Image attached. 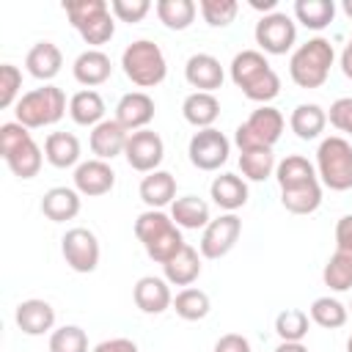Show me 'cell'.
<instances>
[{
	"instance_id": "cell-1",
	"label": "cell",
	"mask_w": 352,
	"mask_h": 352,
	"mask_svg": "<svg viewBox=\"0 0 352 352\" xmlns=\"http://www.w3.org/2000/svg\"><path fill=\"white\" fill-rule=\"evenodd\" d=\"M231 80L250 102H258V104H270L280 94V77L270 66L267 55L258 50H242L234 55Z\"/></svg>"
},
{
	"instance_id": "cell-2",
	"label": "cell",
	"mask_w": 352,
	"mask_h": 352,
	"mask_svg": "<svg viewBox=\"0 0 352 352\" xmlns=\"http://www.w3.org/2000/svg\"><path fill=\"white\" fill-rule=\"evenodd\" d=\"M135 236L140 239L146 256L157 264L170 261L187 242L182 236V228L173 223L170 212L162 209H146L135 220Z\"/></svg>"
},
{
	"instance_id": "cell-3",
	"label": "cell",
	"mask_w": 352,
	"mask_h": 352,
	"mask_svg": "<svg viewBox=\"0 0 352 352\" xmlns=\"http://www.w3.org/2000/svg\"><path fill=\"white\" fill-rule=\"evenodd\" d=\"M336 60V50L324 36H314L305 44H300L289 58V77L297 88H322L330 77Z\"/></svg>"
},
{
	"instance_id": "cell-4",
	"label": "cell",
	"mask_w": 352,
	"mask_h": 352,
	"mask_svg": "<svg viewBox=\"0 0 352 352\" xmlns=\"http://www.w3.org/2000/svg\"><path fill=\"white\" fill-rule=\"evenodd\" d=\"M0 154L16 179H33L44 165V151L33 140L30 129L19 121L0 124Z\"/></svg>"
},
{
	"instance_id": "cell-5",
	"label": "cell",
	"mask_w": 352,
	"mask_h": 352,
	"mask_svg": "<svg viewBox=\"0 0 352 352\" xmlns=\"http://www.w3.org/2000/svg\"><path fill=\"white\" fill-rule=\"evenodd\" d=\"M63 11L72 28L80 33V38L91 44V50H99L102 44H107L116 33V16L110 11V3L104 0H72V3H63Z\"/></svg>"
},
{
	"instance_id": "cell-6",
	"label": "cell",
	"mask_w": 352,
	"mask_h": 352,
	"mask_svg": "<svg viewBox=\"0 0 352 352\" xmlns=\"http://www.w3.org/2000/svg\"><path fill=\"white\" fill-rule=\"evenodd\" d=\"M14 116L28 129L52 126L66 116V94L52 82L33 88L19 96V102L14 104Z\"/></svg>"
},
{
	"instance_id": "cell-7",
	"label": "cell",
	"mask_w": 352,
	"mask_h": 352,
	"mask_svg": "<svg viewBox=\"0 0 352 352\" xmlns=\"http://www.w3.org/2000/svg\"><path fill=\"white\" fill-rule=\"evenodd\" d=\"M316 176L333 192L352 190V143L341 135H330L316 148Z\"/></svg>"
},
{
	"instance_id": "cell-8",
	"label": "cell",
	"mask_w": 352,
	"mask_h": 352,
	"mask_svg": "<svg viewBox=\"0 0 352 352\" xmlns=\"http://www.w3.org/2000/svg\"><path fill=\"white\" fill-rule=\"evenodd\" d=\"M121 69L126 80H132L138 88H154L168 74V60L160 50V44L148 38H138L124 47L121 52Z\"/></svg>"
},
{
	"instance_id": "cell-9",
	"label": "cell",
	"mask_w": 352,
	"mask_h": 352,
	"mask_svg": "<svg viewBox=\"0 0 352 352\" xmlns=\"http://www.w3.org/2000/svg\"><path fill=\"white\" fill-rule=\"evenodd\" d=\"M286 118L278 107L272 104H258L236 129H234V143L239 151L250 148H272L280 135H283Z\"/></svg>"
},
{
	"instance_id": "cell-10",
	"label": "cell",
	"mask_w": 352,
	"mask_h": 352,
	"mask_svg": "<svg viewBox=\"0 0 352 352\" xmlns=\"http://www.w3.org/2000/svg\"><path fill=\"white\" fill-rule=\"evenodd\" d=\"M253 36H256L258 52H264V55H286L297 44V25H294V19L289 14L272 11V14H264L256 22Z\"/></svg>"
},
{
	"instance_id": "cell-11",
	"label": "cell",
	"mask_w": 352,
	"mask_h": 352,
	"mask_svg": "<svg viewBox=\"0 0 352 352\" xmlns=\"http://www.w3.org/2000/svg\"><path fill=\"white\" fill-rule=\"evenodd\" d=\"M187 154H190V162L198 170H220V165L228 162L231 140L214 126L198 129L187 143Z\"/></svg>"
},
{
	"instance_id": "cell-12",
	"label": "cell",
	"mask_w": 352,
	"mask_h": 352,
	"mask_svg": "<svg viewBox=\"0 0 352 352\" xmlns=\"http://www.w3.org/2000/svg\"><path fill=\"white\" fill-rule=\"evenodd\" d=\"M60 253L66 258V264L74 270V272H94L99 267V239L91 228H69L63 236H60Z\"/></svg>"
},
{
	"instance_id": "cell-13",
	"label": "cell",
	"mask_w": 352,
	"mask_h": 352,
	"mask_svg": "<svg viewBox=\"0 0 352 352\" xmlns=\"http://www.w3.org/2000/svg\"><path fill=\"white\" fill-rule=\"evenodd\" d=\"M239 234H242V220L234 212H226V214L209 220V226L201 234L198 250L204 258H223L234 250V245L239 242Z\"/></svg>"
},
{
	"instance_id": "cell-14",
	"label": "cell",
	"mask_w": 352,
	"mask_h": 352,
	"mask_svg": "<svg viewBox=\"0 0 352 352\" xmlns=\"http://www.w3.org/2000/svg\"><path fill=\"white\" fill-rule=\"evenodd\" d=\"M124 157L132 170L151 173V170H160V162L165 160V143L154 129H138V132H129Z\"/></svg>"
},
{
	"instance_id": "cell-15",
	"label": "cell",
	"mask_w": 352,
	"mask_h": 352,
	"mask_svg": "<svg viewBox=\"0 0 352 352\" xmlns=\"http://www.w3.org/2000/svg\"><path fill=\"white\" fill-rule=\"evenodd\" d=\"M74 190L80 195H88V198H99V195H107L113 187H116V170L104 162V160H85L74 168Z\"/></svg>"
},
{
	"instance_id": "cell-16",
	"label": "cell",
	"mask_w": 352,
	"mask_h": 352,
	"mask_svg": "<svg viewBox=\"0 0 352 352\" xmlns=\"http://www.w3.org/2000/svg\"><path fill=\"white\" fill-rule=\"evenodd\" d=\"M157 107L154 99L146 91H129L118 99L116 104V121L126 129V132H138V129H148L151 118H154Z\"/></svg>"
},
{
	"instance_id": "cell-17",
	"label": "cell",
	"mask_w": 352,
	"mask_h": 352,
	"mask_svg": "<svg viewBox=\"0 0 352 352\" xmlns=\"http://www.w3.org/2000/svg\"><path fill=\"white\" fill-rule=\"evenodd\" d=\"M132 300L135 305L143 311V314H165L170 305H173V294H170V283L165 278H157V275H143L135 289H132Z\"/></svg>"
},
{
	"instance_id": "cell-18",
	"label": "cell",
	"mask_w": 352,
	"mask_h": 352,
	"mask_svg": "<svg viewBox=\"0 0 352 352\" xmlns=\"http://www.w3.org/2000/svg\"><path fill=\"white\" fill-rule=\"evenodd\" d=\"M223 66L214 55L209 52H195L187 58L184 63V80L195 88V91H204V94H214L220 85H223Z\"/></svg>"
},
{
	"instance_id": "cell-19",
	"label": "cell",
	"mask_w": 352,
	"mask_h": 352,
	"mask_svg": "<svg viewBox=\"0 0 352 352\" xmlns=\"http://www.w3.org/2000/svg\"><path fill=\"white\" fill-rule=\"evenodd\" d=\"M126 140H129V132L116 121V118H104L102 124H96L91 129V138H88V146L94 151L96 160H113L118 154H124L126 148Z\"/></svg>"
},
{
	"instance_id": "cell-20",
	"label": "cell",
	"mask_w": 352,
	"mask_h": 352,
	"mask_svg": "<svg viewBox=\"0 0 352 352\" xmlns=\"http://www.w3.org/2000/svg\"><path fill=\"white\" fill-rule=\"evenodd\" d=\"M14 319H16V327L25 336H44L55 327V308L47 300L30 297V300H22L16 305Z\"/></svg>"
},
{
	"instance_id": "cell-21",
	"label": "cell",
	"mask_w": 352,
	"mask_h": 352,
	"mask_svg": "<svg viewBox=\"0 0 352 352\" xmlns=\"http://www.w3.org/2000/svg\"><path fill=\"white\" fill-rule=\"evenodd\" d=\"M60 66H63V52H60L58 44H52V41H36V44L28 50V55H25V69H28V74L36 77V80H41L44 85H47L52 77H58Z\"/></svg>"
},
{
	"instance_id": "cell-22",
	"label": "cell",
	"mask_w": 352,
	"mask_h": 352,
	"mask_svg": "<svg viewBox=\"0 0 352 352\" xmlns=\"http://www.w3.org/2000/svg\"><path fill=\"white\" fill-rule=\"evenodd\" d=\"M72 74L80 85L85 88H96L102 82L110 80L113 74V63H110V55L102 52V50H85L74 58V66H72Z\"/></svg>"
},
{
	"instance_id": "cell-23",
	"label": "cell",
	"mask_w": 352,
	"mask_h": 352,
	"mask_svg": "<svg viewBox=\"0 0 352 352\" xmlns=\"http://www.w3.org/2000/svg\"><path fill=\"white\" fill-rule=\"evenodd\" d=\"M138 192L148 209H165L176 201V176L168 170H151L140 179Z\"/></svg>"
},
{
	"instance_id": "cell-24",
	"label": "cell",
	"mask_w": 352,
	"mask_h": 352,
	"mask_svg": "<svg viewBox=\"0 0 352 352\" xmlns=\"http://www.w3.org/2000/svg\"><path fill=\"white\" fill-rule=\"evenodd\" d=\"M209 195L223 212H236L248 204V182L236 173H220L212 179Z\"/></svg>"
},
{
	"instance_id": "cell-25",
	"label": "cell",
	"mask_w": 352,
	"mask_h": 352,
	"mask_svg": "<svg viewBox=\"0 0 352 352\" xmlns=\"http://www.w3.org/2000/svg\"><path fill=\"white\" fill-rule=\"evenodd\" d=\"M41 214L52 223H66L80 214V192L74 187H50L41 198Z\"/></svg>"
},
{
	"instance_id": "cell-26",
	"label": "cell",
	"mask_w": 352,
	"mask_h": 352,
	"mask_svg": "<svg viewBox=\"0 0 352 352\" xmlns=\"http://www.w3.org/2000/svg\"><path fill=\"white\" fill-rule=\"evenodd\" d=\"M162 272H165V280L170 286H192L201 275V253L192 248V245H184L170 261L162 264Z\"/></svg>"
},
{
	"instance_id": "cell-27",
	"label": "cell",
	"mask_w": 352,
	"mask_h": 352,
	"mask_svg": "<svg viewBox=\"0 0 352 352\" xmlns=\"http://www.w3.org/2000/svg\"><path fill=\"white\" fill-rule=\"evenodd\" d=\"M182 116L190 126L195 129H209L217 116H220V102L214 94H204V91H192L184 96L182 102Z\"/></svg>"
},
{
	"instance_id": "cell-28",
	"label": "cell",
	"mask_w": 352,
	"mask_h": 352,
	"mask_svg": "<svg viewBox=\"0 0 352 352\" xmlns=\"http://www.w3.org/2000/svg\"><path fill=\"white\" fill-rule=\"evenodd\" d=\"M104 113H107L104 99H102V94L94 91V88H82V91H77V94L69 99V116H72V121L80 124V126H91V129H94L96 124L104 121Z\"/></svg>"
},
{
	"instance_id": "cell-29",
	"label": "cell",
	"mask_w": 352,
	"mask_h": 352,
	"mask_svg": "<svg viewBox=\"0 0 352 352\" xmlns=\"http://www.w3.org/2000/svg\"><path fill=\"white\" fill-rule=\"evenodd\" d=\"M44 160L52 168H77L80 165V140L72 132H50L44 140Z\"/></svg>"
},
{
	"instance_id": "cell-30",
	"label": "cell",
	"mask_w": 352,
	"mask_h": 352,
	"mask_svg": "<svg viewBox=\"0 0 352 352\" xmlns=\"http://www.w3.org/2000/svg\"><path fill=\"white\" fill-rule=\"evenodd\" d=\"M289 126L300 140H316L327 126V113L316 102H302L292 110Z\"/></svg>"
},
{
	"instance_id": "cell-31",
	"label": "cell",
	"mask_w": 352,
	"mask_h": 352,
	"mask_svg": "<svg viewBox=\"0 0 352 352\" xmlns=\"http://www.w3.org/2000/svg\"><path fill=\"white\" fill-rule=\"evenodd\" d=\"M275 179H278L280 192H283V190L302 187V184H311V182H319L314 162H308L302 154H289V157H283V160L278 162V168H275Z\"/></svg>"
},
{
	"instance_id": "cell-32",
	"label": "cell",
	"mask_w": 352,
	"mask_h": 352,
	"mask_svg": "<svg viewBox=\"0 0 352 352\" xmlns=\"http://www.w3.org/2000/svg\"><path fill=\"white\" fill-rule=\"evenodd\" d=\"M170 217L179 228H187V231H198V228H206L209 226V204L198 195H182L170 204Z\"/></svg>"
},
{
	"instance_id": "cell-33",
	"label": "cell",
	"mask_w": 352,
	"mask_h": 352,
	"mask_svg": "<svg viewBox=\"0 0 352 352\" xmlns=\"http://www.w3.org/2000/svg\"><path fill=\"white\" fill-rule=\"evenodd\" d=\"M154 11L168 30H187L195 22L198 6L192 0H157Z\"/></svg>"
},
{
	"instance_id": "cell-34",
	"label": "cell",
	"mask_w": 352,
	"mask_h": 352,
	"mask_svg": "<svg viewBox=\"0 0 352 352\" xmlns=\"http://www.w3.org/2000/svg\"><path fill=\"white\" fill-rule=\"evenodd\" d=\"M308 316H311L314 324H319V327H324V330H338V327L346 324L349 308H346L341 300H336V297L327 294V297H316V300L311 302Z\"/></svg>"
},
{
	"instance_id": "cell-35",
	"label": "cell",
	"mask_w": 352,
	"mask_h": 352,
	"mask_svg": "<svg viewBox=\"0 0 352 352\" xmlns=\"http://www.w3.org/2000/svg\"><path fill=\"white\" fill-rule=\"evenodd\" d=\"M336 16L333 0H297L294 3V19L305 25L308 30H324Z\"/></svg>"
},
{
	"instance_id": "cell-36",
	"label": "cell",
	"mask_w": 352,
	"mask_h": 352,
	"mask_svg": "<svg viewBox=\"0 0 352 352\" xmlns=\"http://www.w3.org/2000/svg\"><path fill=\"white\" fill-rule=\"evenodd\" d=\"M280 204L292 214H314L322 204V182H311V184H302V187H294V190H283Z\"/></svg>"
},
{
	"instance_id": "cell-37",
	"label": "cell",
	"mask_w": 352,
	"mask_h": 352,
	"mask_svg": "<svg viewBox=\"0 0 352 352\" xmlns=\"http://www.w3.org/2000/svg\"><path fill=\"white\" fill-rule=\"evenodd\" d=\"M275 168H278V162H275L272 148L239 151V170L250 182H267L270 176H275Z\"/></svg>"
},
{
	"instance_id": "cell-38",
	"label": "cell",
	"mask_w": 352,
	"mask_h": 352,
	"mask_svg": "<svg viewBox=\"0 0 352 352\" xmlns=\"http://www.w3.org/2000/svg\"><path fill=\"white\" fill-rule=\"evenodd\" d=\"M322 280L333 292H349L352 289V250L336 248V253L327 258V264L322 270Z\"/></svg>"
},
{
	"instance_id": "cell-39",
	"label": "cell",
	"mask_w": 352,
	"mask_h": 352,
	"mask_svg": "<svg viewBox=\"0 0 352 352\" xmlns=\"http://www.w3.org/2000/svg\"><path fill=\"white\" fill-rule=\"evenodd\" d=\"M170 308H173L176 316H182L184 322H198V319H204V316L209 314L212 302H209V294H206L204 289L187 286V289H182V292L173 297V305H170Z\"/></svg>"
},
{
	"instance_id": "cell-40",
	"label": "cell",
	"mask_w": 352,
	"mask_h": 352,
	"mask_svg": "<svg viewBox=\"0 0 352 352\" xmlns=\"http://www.w3.org/2000/svg\"><path fill=\"white\" fill-rule=\"evenodd\" d=\"M311 316L302 308H283L275 316V333L280 341H302L308 336Z\"/></svg>"
},
{
	"instance_id": "cell-41",
	"label": "cell",
	"mask_w": 352,
	"mask_h": 352,
	"mask_svg": "<svg viewBox=\"0 0 352 352\" xmlns=\"http://www.w3.org/2000/svg\"><path fill=\"white\" fill-rule=\"evenodd\" d=\"M198 11L209 28H226L236 19L239 3L236 0H198Z\"/></svg>"
},
{
	"instance_id": "cell-42",
	"label": "cell",
	"mask_w": 352,
	"mask_h": 352,
	"mask_svg": "<svg viewBox=\"0 0 352 352\" xmlns=\"http://www.w3.org/2000/svg\"><path fill=\"white\" fill-rule=\"evenodd\" d=\"M50 352H88V336L77 324H63L50 333Z\"/></svg>"
},
{
	"instance_id": "cell-43",
	"label": "cell",
	"mask_w": 352,
	"mask_h": 352,
	"mask_svg": "<svg viewBox=\"0 0 352 352\" xmlns=\"http://www.w3.org/2000/svg\"><path fill=\"white\" fill-rule=\"evenodd\" d=\"M19 88H22V72L14 63H3L0 66V107H14L19 99Z\"/></svg>"
},
{
	"instance_id": "cell-44",
	"label": "cell",
	"mask_w": 352,
	"mask_h": 352,
	"mask_svg": "<svg viewBox=\"0 0 352 352\" xmlns=\"http://www.w3.org/2000/svg\"><path fill=\"white\" fill-rule=\"evenodd\" d=\"M110 11H113V16L118 22L135 25V22H140L151 11V3L148 0H113L110 3Z\"/></svg>"
},
{
	"instance_id": "cell-45",
	"label": "cell",
	"mask_w": 352,
	"mask_h": 352,
	"mask_svg": "<svg viewBox=\"0 0 352 352\" xmlns=\"http://www.w3.org/2000/svg\"><path fill=\"white\" fill-rule=\"evenodd\" d=\"M327 121H330L338 132L352 135V96H341V99H336V102L330 104Z\"/></svg>"
},
{
	"instance_id": "cell-46",
	"label": "cell",
	"mask_w": 352,
	"mask_h": 352,
	"mask_svg": "<svg viewBox=\"0 0 352 352\" xmlns=\"http://www.w3.org/2000/svg\"><path fill=\"white\" fill-rule=\"evenodd\" d=\"M214 352H250V341L239 333H226L217 338Z\"/></svg>"
},
{
	"instance_id": "cell-47",
	"label": "cell",
	"mask_w": 352,
	"mask_h": 352,
	"mask_svg": "<svg viewBox=\"0 0 352 352\" xmlns=\"http://www.w3.org/2000/svg\"><path fill=\"white\" fill-rule=\"evenodd\" d=\"M336 248L338 250H352V214L338 217V223H336Z\"/></svg>"
},
{
	"instance_id": "cell-48",
	"label": "cell",
	"mask_w": 352,
	"mask_h": 352,
	"mask_svg": "<svg viewBox=\"0 0 352 352\" xmlns=\"http://www.w3.org/2000/svg\"><path fill=\"white\" fill-rule=\"evenodd\" d=\"M91 352H140L132 338H104Z\"/></svg>"
},
{
	"instance_id": "cell-49",
	"label": "cell",
	"mask_w": 352,
	"mask_h": 352,
	"mask_svg": "<svg viewBox=\"0 0 352 352\" xmlns=\"http://www.w3.org/2000/svg\"><path fill=\"white\" fill-rule=\"evenodd\" d=\"M341 72H344L346 80H352V36H349V41H346V47L341 52Z\"/></svg>"
},
{
	"instance_id": "cell-50",
	"label": "cell",
	"mask_w": 352,
	"mask_h": 352,
	"mask_svg": "<svg viewBox=\"0 0 352 352\" xmlns=\"http://www.w3.org/2000/svg\"><path fill=\"white\" fill-rule=\"evenodd\" d=\"M275 352H308V346L302 341H280L275 346Z\"/></svg>"
},
{
	"instance_id": "cell-51",
	"label": "cell",
	"mask_w": 352,
	"mask_h": 352,
	"mask_svg": "<svg viewBox=\"0 0 352 352\" xmlns=\"http://www.w3.org/2000/svg\"><path fill=\"white\" fill-rule=\"evenodd\" d=\"M250 6L256 8V11H275V6H278V0H250Z\"/></svg>"
},
{
	"instance_id": "cell-52",
	"label": "cell",
	"mask_w": 352,
	"mask_h": 352,
	"mask_svg": "<svg viewBox=\"0 0 352 352\" xmlns=\"http://www.w3.org/2000/svg\"><path fill=\"white\" fill-rule=\"evenodd\" d=\"M341 8H344V14L352 19V0H344V3H341Z\"/></svg>"
},
{
	"instance_id": "cell-53",
	"label": "cell",
	"mask_w": 352,
	"mask_h": 352,
	"mask_svg": "<svg viewBox=\"0 0 352 352\" xmlns=\"http://www.w3.org/2000/svg\"><path fill=\"white\" fill-rule=\"evenodd\" d=\"M346 352H352V336L346 338Z\"/></svg>"
},
{
	"instance_id": "cell-54",
	"label": "cell",
	"mask_w": 352,
	"mask_h": 352,
	"mask_svg": "<svg viewBox=\"0 0 352 352\" xmlns=\"http://www.w3.org/2000/svg\"><path fill=\"white\" fill-rule=\"evenodd\" d=\"M349 311H352V302H349Z\"/></svg>"
}]
</instances>
